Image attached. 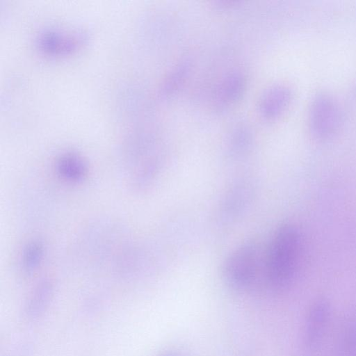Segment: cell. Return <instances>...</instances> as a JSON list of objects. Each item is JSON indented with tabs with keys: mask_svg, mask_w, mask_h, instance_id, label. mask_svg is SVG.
Returning a JSON list of instances; mask_svg holds the SVG:
<instances>
[{
	"mask_svg": "<svg viewBox=\"0 0 356 356\" xmlns=\"http://www.w3.org/2000/svg\"><path fill=\"white\" fill-rule=\"evenodd\" d=\"M301 236L293 224L284 223L274 232L265 262L268 283L275 289L288 286L296 273L301 250Z\"/></svg>",
	"mask_w": 356,
	"mask_h": 356,
	"instance_id": "cell-1",
	"label": "cell"
},
{
	"mask_svg": "<svg viewBox=\"0 0 356 356\" xmlns=\"http://www.w3.org/2000/svg\"><path fill=\"white\" fill-rule=\"evenodd\" d=\"M259 251L257 244L248 241L236 248L222 265V276L232 288L244 289L254 280L259 267Z\"/></svg>",
	"mask_w": 356,
	"mask_h": 356,
	"instance_id": "cell-2",
	"label": "cell"
},
{
	"mask_svg": "<svg viewBox=\"0 0 356 356\" xmlns=\"http://www.w3.org/2000/svg\"><path fill=\"white\" fill-rule=\"evenodd\" d=\"M341 123V113L337 102L327 94L316 95L309 110L312 134L318 139H328L337 134Z\"/></svg>",
	"mask_w": 356,
	"mask_h": 356,
	"instance_id": "cell-3",
	"label": "cell"
},
{
	"mask_svg": "<svg viewBox=\"0 0 356 356\" xmlns=\"http://www.w3.org/2000/svg\"><path fill=\"white\" fill-rule=\"evenodd\" d=\"M330 306L323 299L316 300L310 307L305 325L306 345L314 350L320 344L330 318Z\"/></svg>",
	"mask_w": 356,
	"mask_h": 356,
	"instance_id": "cell-4",
	"label": "cell"
},
{
	"mask_svg": "<svg viewBox=\"0 0 356 356\" xmlns=\"http://www.w3.org/2000/svg\"><path fill=\"white\" fill-rule=\"evenodd\" d=\"M254 192L250 181H238L227 193L221 207L222 220L237 219L251 202Z\"/></svg>",
	"mask_w": 356,
	"mask_h": 356,
	"instance_id": "cell-5",
	"label": "cell"
},
{
	"mask_svg": "<svg viewBox=\"0 0 356 356\" xmlns=\"http://www.w3.org/2000/svg\"><path fill=\"white\" fill-rule=\"evenodd\" d=\"M292 99L291 89L284 85H277L268 89L259 102V111L268 120L280 116L289 106Z\"/></svg>",
	"mask_w": 356,
	"mask_h": 356,
	"instance_id": "cell-6",
	"label": "cell"
},
{
	"mask_svg": "<svg viewBox=\"0 0 356 356\" xmlns=\"http://www.w3.org/2000/svg\"><path fill=\"white\" fill-rule=\"evenodd\" d=\"M81 35H66L60 32L50 31L42 34L39 39L40 48L51 54H63L78 48L83 42Z\"/></svg>",
	"mask_w": 356,
	"mask_h": 356,
	"instance_id": "cell-7",
	"label": "cell"
},
{
	"mask_svg": "<svg viewBox=\"0 0 356 356\" xmlns=\"http://www.w3.org/2000/svg\"><path fill=\"white\" fill-rule=\"evenodd\" d=\"M245 88V79L239 72L227 76L217 90L215 103L220 108L230 106L240 99Z\"/></svg>",
	"mask_w": 356,
	"mask_h": 356,
	"instance_id": "cell-8",
	"label": "cell"
},
{
	"mask_svg": "<svg viewBox=\"0 0 356 356\" xmlns=\"http://www.w3.org/2000/svg\"><path fill=\"white\" fill-rule=\"evenodd\" d=\"M56 170L62 179L70 182H79L88 174L86 163L81 157L73 153L60 156L56 161Z\"/></svg>",
	"mask_w": 356,
	"mask_h": 356,
	"instance_id": "cell-9",
	"label": "cell"
},
{
	"mask_svg": "<svg viewBox=\"0 0 356 356\" xmlns=\"http://www.w3.org/2000/svg\"><path fill=\"white\" fill-rule=\"evenodd\" d=\"M54 293V284L49 280H43L30 295L26 306L27 316L35 318L40 316L48 307Z\"/></svg>",
	"mask_w": 356,
	"mask_h": 356,
	"instance_id": "cell-10",
	"label": "cell"
},
{
	"mask_svg": "<svg viewBox=\"0 0 356 356\" xmlns=\"http://www.w3.org/2000/svg\"><path fill=\"white\" fill-rule=\"evenodd\" d=\"M44 255V243L40 240L29 242L23 248L21 255L22 269L28 273H33L41 264Z\"/></svg>",
	"mask_w": 356,
	"mask_h": 356,
	"instance_id": "cell-11",
	"label": "cell"
},
{
	"mask_svg": "<svg viewBox=\"0 0 356 356\" xmlns=\"http://www.w3.org/2000/svg\"><path fill=\"white\" fill-rule=\"evenodd\" d=\"M339 356H356V321L350 322L339 343Z\"/></svg>",
	"mask_w": 356,
	"mask_h": 356,
	"instance_id": "cell-12",
	"label": "cell"
},
{
	"mask_svg": "<svg viewBox=\"0 0 356 356\" xmlns=\"http://www.w3.org/2000/svg\"><path fill=\"white\" fill-rule=\"evenodd\" d=\"M186 72V67L181 65L170 74L164 86V92L166 95L172 93L175 89L178 88L180 82L184 79Z\"/></svg>",
	"mask_w": 356,
	"mask_h": 356,
	"instance_id": "cell-13",
	"label": "cell"
}]
</instances>
